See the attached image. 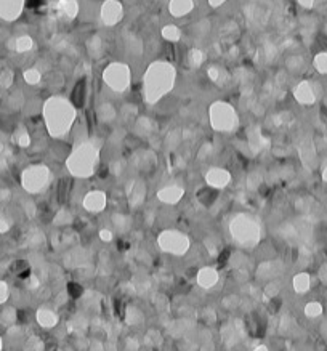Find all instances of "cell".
<instances>
[{
  "label": "cell",
  "mask_w": 327,
  "mask_h": 351,
  "mask_svg": "<svg viewBox=\"0 0 327 351\" xmlns=\"http://www.w3.org/2000/svg\"><path fill=\"white\" fill-rule=\"evenodd\" d=\"M103 15L104 18L117 19L121 16V5L117 2H114V0H108V2L103 5Z\"/></svg>",
  "instance_id": "obj_4"
},
{
  "label": "cell",
  "mask_w": 327,
  "mask_h": 351,
  "mask_svg": "<svg viewBox=\"0 0 327 351\" xmlns=\"http://www.w3.org/2000/svg\"><path fill=\"white\" fill-rule=\"evenodd\" d=\"M29 267H27V263L26 261H23V260H18L16 263H15V267H13V270H16L18 273H23L24 270H27Z\"/></svg>",
  "instance_id": "obj_10"
},
{
  "label": "cell",
  "mask_w": 327,
  "mask_h": 351,
  "mask_svg": "<svg viewBox=\"0 0 327 351\" xmlns=\"http://www.w3.org/2000/svg\"><path fill=\"white\" fill-rule=\"evenodd\" d=\"M278 306H281V300H279V299H274V300L271 302V308H273V310H276Z\"/></svg>",
  "instance_id": "obj_15"
},
{
  "label": "cell",
  "mask_w": 327,
  "mask_h": 351,
  "mask_svg": "<svg viewBox=\"0 0 327 351\" xmlns=\"http://www.w3.org/2000/svg\"><path fill=\"white\" fill-rule=\"evenodd\" d=\"M316 66H318L319 71L327 72V53H322V55L316 58Z\"/></svg>",
  "instance_id": "obj_7"
},
{
  "label": "cell",
  "mask_w": 327,
  "mask_h": 351,
  "mask_svg": "<svg viewBox=\"0 0 327 351\" xmlns=\"http://www.w3.org/2000/svg\"><path fill=\"white\" fill-rule=\"evenodd\" d=\"M98 175H100V177H106V175H108V168L103 165V167L98 170Z\"/></svg>",
  "instance_id": "obj_14"
},
{
  "label": "cell",
  "mask_w": 327,
  "mask_h": 351,
  "mask_svg": "<svg viewBox=\"0 0 327 351\" xmlns=\"http://www.w3.org/2000/svg\"><path fill=\"white\" fill-rule=\"evenodd\" d=\"M69 189H71V182H69V180L68 178L61 180L60 185H58V200H60V204H65V202L68 200Z\"/></svg>",
  "instance_id": "obj_5"
},
{
  "label": "cell",
  "mask_w": 327,
  "mask_h": 351,
  "mask_svg": "<svg viewBox=\"0 0 327 351\" xmlns=\"http://www.w3.org/2000/svg\"><path fill=\"white\" fill-rule=\"evenodd\" d=\"M71 100L76 108H82L83 101H85V80H79L76 83V87H74L71 95Z\"/></svg>",
  "instance_id": "obj_2"
},
{
  "label": "cell",
  "mask_w": 327,
  "mask_h": 351,
  "mask_svg": "<svg viewBox=\"0 0 327 351\" xmlns=\"http://www.w3.org/2000/svg\"><path fill=\"white\" fill-rule=\"evenodd\" d=\"M23 2L24 0H0V15H4V16L18 15Z\"/></svg>",
  "instance_id": "obj_1"
},
{
  "label": "cell",
  "mask_w": 327,
  "mask_h": 351,
  "mask_svg": "<svg viewBox=\"0 0 327 351\" xmlns=\"http://www.w3.org/2000/svg\"><path fill=\"white\" fill-rule=\"evenodd\" d=\"M114 310H115V314L124 317V313H125V305L119 300V299H115L114 300Z\"/></svg>",
  "instance_id": "obj_9"
},
{
  "label": "cell",
  "mask_w": 327,
  "mask_h": 351,
  "mask_svg": "<svg viewBox=\"0 0 327 351\" xmlns=\"http://www.w3.org/2000/svg\"><path fill=\"white\" fill-rule=\"evenodd\" d=\"M68 294L72 299H79V297L83 294V287L79 282H69L68 284Z\"/></svg>",
  "instance_id": "obj_6"
},
{
  "label": "cell",
  "mask_w": 327,
  "mask_h": 351,
  "mask_svg": "<svg viewBox=\"0 0 327 351\" xmlns=\"http://www.w3.org/2000/svg\"><path fill=\"white\" fill-rule=\"evenodd\" d=\"M299 2H300V5L310 8V7H313V2H314V0H299Z\"/></svg>",
  "instance_id": "obj_12"
},
{
  "label": "cell",
  "mask_w": 327,
  "mask_h": 351,
  "mask_svg": "<svg viewBox=\"0 0 327 351\" xmlns=\"http://www.w3.org/2000/svg\"><path fill=\"white\" fill-rule=\"evenodd\" d=\"M229 255H231V250H229V249H225L223 252L220 253V257H218V268H223L225 265L228 263Z\"/></svg>",
  "instance_id": "obj_8"
},
{
  "label": "cell",
  "mask_w": 327,
  "mask_h": 351,
  "mask_svg": "<svg viewBox=\"0 0 327 351\" xmlns=\"http://www.w3.org/2000/svg\"><path fill=\"white\" fill-rule=\"evenodd\" d=\"M29 276H31V270H29V268H27V270H24L23 273H19V278H21V279H27Z\"/></svg>",
  "instance_id": "obj_13"
},
{
  "label": "cell",
  "mask_w": 327,
  "mask_h": 351,
  "mask_svg": "<svg viewBox=\"0 0 327 351\" xmlns=\"http://www.w3.org/2000/svg\"><path fill=\"white\" fill-rule=\"evenodd\" d=\"M117 247H119V250H121V252H124V250H129V247H130V246H129V242L119 241V242H117Z\"/></svg>",
  "instance_id": "obj_11"
},
{
  "label": "cell",
  "mask_w": 327,
  "mask_h": 351,
  "mask_svg": "<svg viewBox=\"0 0 327 351\" xmlns=\"http://www.w3.org/2000/svg\"><path fill=\"white\" fill-rule=\"evenodd\" d=\"M191 7H193L191 0H172V4H170L172 13L176 16H182V15L188 13L189 10H191Z\"/></svg>",
  "instance_id": "obj_3"
},
{
  "label": "cell",
  "mask_w": 327,
  "mask_h": 351,
  "mask_svg": "<svg viewBox=\"0 0 327 351\" xmlns=\"http://www.w3.org/2000/svg\"><path fill=\"white\" fill-rule=\"evenodd\" d=\"M225 2V0H210V4H212V5H221V4H223Z\"/></svg>",
  "instance_id": "obj_16"
}]
</instances>
